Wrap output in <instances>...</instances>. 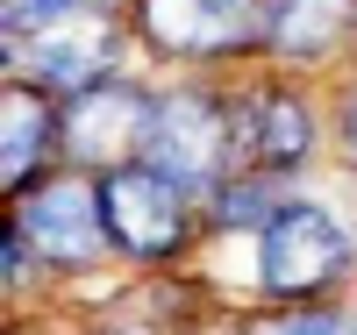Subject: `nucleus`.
<instances>
[{"instance_id": "nucleus-1", "label": "nucleus", "mask_w": 357, "mask_h": 335, "mask_svg": "<svg viewBox=\"0 0 357 335\" xmlns=\"http://www.w3.org/2000/svg\"><path fill=\"white\" fill-rule=\"evenodd\" d=\"M229 150H236V136H229V100L178 86V93H158V100H151V121H143L136 157L158 164L165 178H178L186 193H215Z\"/></svg>"}, {"instance_id": "nucleus-2", "label": "nucleus", "mask_w": 357, "mask_h": 335, "mask_svg": "<svg viewBox=\"0 0 357 335\" xmlns=\"http://www.w3.org/2000/svg\"><path fill=\"white\" fill-rule=\"evenodd\" d=\"M350 271V228L314 200H286L257 228V279L272 299H307Z\"/></svg>"}, {"instance_id": "nucleus-3", "label": "nucleus", "mask_w": 357, "mask_h": 335, "mask_svg": "<svg viewBox=\"0 0 357 335\" xmlns=\"http://www.w3.org/2000/svg\"><path fill=\"white\" fill-rule=\"evenodd\" d=\"M100 207H107V235H114V250H129L143 264H158V257H178L186 250V235H193V193L178 186V178H165L158 164H114L100 178Z\"/></svg>"}, {"instance_id": "nucleus-4", "label": "nucleus", "mask_w": 357, "mask_h": 335, "mask_svg": "<svg viewBox=\"0 0 357 335\" xmlns=\"http://www.w3.org/2000/svg\"><path fill=\"white\" fill-rule=\"evenodd\" d=\"M15 235L36 250L43 264H65V271H79V264H93L100 250H107V207H100V178L86 186V178H50V186H36V193H15Z\"/></svg>"}, {"instance_id": "nucleus-5", "label": "nucleus", "mask_w": 357, "mask_h": 335, "mask_svg": "<svg viewBox=\"0 0 357 335\" xmlns=\"http://www.w3.org/2000/svg\"><path fill=\"white\" fill-rule=\"evenodd\" d=\"M22 79H36L43 93H86V86H100L114 72V15H65V22H43L29 29V36H8Z\"/></svg>"}, {"instance_id": "nucleus-6", "label": "nucleus", "mask_w": 357, "mask_h": 335, "mask_svg": "<svg viewBox=\"0 0 357 335\" xmlns=\"http://www.w3.org/2000/svg\"><path fill=\"white\" fill-rule=\"evenodd\" d=\"M136 29L165 57H222L264 43V0H136Z\"/></svg>"}, {"instance_id": "nucleus-7", "label": "nucleus", "mask_w": 357, "mask_h": 335, "mask_svg": "<svg viewBox=\"0 0 357 335\" xmlns=\"http://www.w3.org/2000/svg\"><path fill=\"white\" fill-rule=\"evenodd\" d=\"M143 121H151V100L136 93V86H86V93H72L65 107V143L79 164H93V171H114V164H129L136 157V143H143Z\"/></svg>"}, {"instance_id": "nucleus-8", "label": "nucleus", "mask_w": 357, "mask_h": 335, "mask_svg": "<svg viewBox=\"0 0 357 335\" xmlns=\"http://www.w3.org/2000/svg\"><path fill=\"white\" fill-rule=\"evenodd\" d=\"M229 136H236V157L257 164V171H293L314 150V114L301 93H279V86H257V93L229 100Z\"/></svg>"}, {"instance_id": "nucleus-9", "label": "nucleus", "mask_w": 357, "mask_h": 335, "mask_svg": "<svg viewBox=\"0 0 357 335\" xmlns=\"http://www.w3.org/2000/svg\"><path fill=\"white\" fill-rule=\"evenodd\" d=\"M0 129H8V150H0V171H8V193H22L36 178V157L50 150V136H65V114L50 107V93L36 79H15L8 100H0Z\"/></svg>"}, {"instance_id": "nucleus-10", "label": "nucleus", "mask_w": 357, "mask_h": 335, "mask_svg": "<svg viewBox=\"0 0 357 335\" xmlns=\"http://www.w3.org/2000/svg\"><path fill=\"white\" fill-rule=\"evenodd\" d=\"M357 0H264V43L286 57H321L350 29Z\"/></svg>"}, {"instance_id": "nucleus-11", "label": "nucleus", "mask_w": 357, "mask_h": 335, "mask_svg": "<svg viewBox=\"0 0 357 335\" xmlns=\"http://www.w3.org/2000/svg\"><path fill=\"white\" fill-rule=\"evenodd\" d=\"M286 207V178H222L215 186V215L229 228H264Z\"/></svg>"}, {"instance_id": "nucleus-12", "label": "nucleus", "mask_w": 357, "mask_h": 335, "mask_svg": "<svg viewBox=\"0 0 357 335\" xmlns=\"http://www.w3.org/2000/svg\"><path fill=\"white\" fill-rule=\"evenodd\" d=\"M122 0H8V36H29L43 22H65V15H114Z\"/></svg>"}, {"instance_id": "nucleus-13", "label": "nucleus", "mask_w": 357, "mask_h": 335, "mask_svg": "<svg viewBox=\"0 0 357 335\" xmlns=\"http://www.w3.org/2000/svg\"><path fill=\"white\" fill-rule=\"evenodd\" d=\"M250 335H357V314H336V307H293V314L257 321Z\"/></svg>"}, {"instance_id": "nucleus-14", "label": "nucleus", "mask_w": 357, "mask_h": 335, "mask_svg": "<svg viewBox=\"0 0 357 335\" xmlns=\"http://www.w3.org/2000/svg\"><path fill=\"white\" fill-rule=\"evenodd\" d=\"M343 150H350V157H357V93L343 100Z\"/></svg>"}]
</instances>
